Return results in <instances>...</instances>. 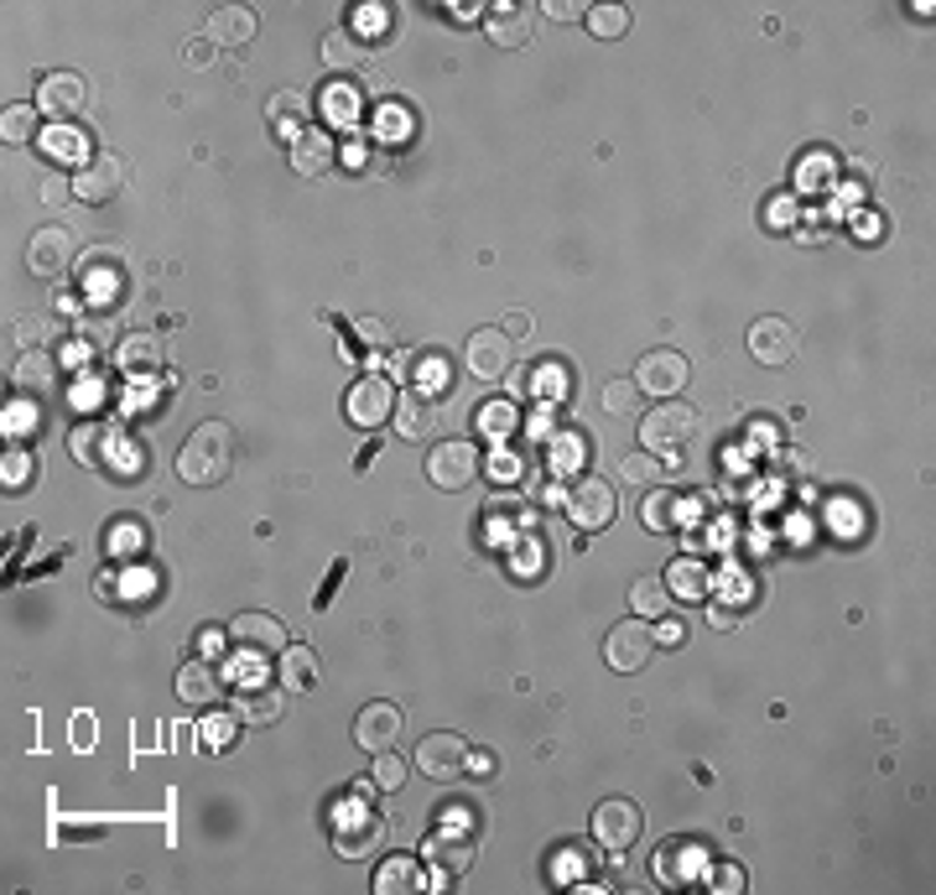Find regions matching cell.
<instances>
[{
    "label": "cell",
    "instance_id": "1",
    "mask_svg": "<svg viewBox=\"0 0 936 895\" xmlns=\"http://www.w3.org/2000/svg\"><path fill=\"white\" fill-rule=\"evenodd\" d=\"M229 469H235V427L229 422H199L178 448V479L199 484V490H214V484L229 479Z\"/></svg>",
    "mask_w": 936,
    "mask_h": 895
},
{
    "label": "cell",
    "instance_id": "2",
    "mask_svg": "<svg viewBox=\"0 0 936 895\" xmlns=\"http://www.w3.org/2000/svg\"><path fill=\"white\" fill-rule=\"evenodd\" d=\"M698 438V406H687V401H666V406H651L645 417H640V448L645 454H677L681 443Z\"/></svg>",
    "mask_w": 936,
    "mask_h": 895
},
{
    "label": "cell",
    "instance_id": "3",
    "mask_svg": "<svg viewBox=\"0 0 936 895\" xmlns=\"http://www.w3.org/2000/svg\"><path fill=\"white\" fill-rule=\"evenodd\" d=\"M427 479L438 490H469L478 479V448L469 438H442L427 448Z\"/></svg>",
    "mask_w": 936,
    "mask_h": 895
},
{
    "label": "cell",
    "instance_id": "4",
    "mask_svg": "<svg viewBox=\"0 0 936 895\" xmlns=\"http://www.w3.org/2000/svg\"><path fill=\"white\" fill-rule=\"evenodd\" d=\"M651 651H656V630H651V619H619L614 630L604 636V661L614 667V672H640L645 661H651Z\"/></svg>",
    "mask_w": 936,
    "mask_h": 895
},
{
    "label": "cell",
    "instance_id": "5",
    "mask_svg": "<svg viewBox=\"0 0 936 895\" xmlns=\"http://www.w3.org/2000/svg\"><path fill=\"white\" fill-rule=\"evenodd\" d=\"M396 385L385 376H359L349 391H343V417L354 427H380L385 417H396Z\"/></svg>",
    "mask_w": 936,
    "mask_h": 895
},
{
    "label": "cell",
    "instance_id": "6",
    "mask_svg": "<svg viewBox=\"0 0 936 895\" xmlns=\"http://www.w3.org/2000/svg\"><path fill=\"white\" fill-rule=\"evenodd\" d=\"M463 365L474 380H505L516 370V344L505 338V328H478L463 344Z\"/></svg>",
    "mask_w": 936,
    "mask_h": 895
},
{
    "label": "cell",
    "instance_id": "7",
    "mask_svg": "<svg viewBox=\"0 0 936 895\" xmlns=\"http://www.w3.org/2000/svg\"><path fill=\"white\" fill-rule=\"evenodd\" d=\"M640 834H645V817H640V807L630 802V796H609V802H598L594 807V838L604 843V849L624 854Z\"/></svg>",
    "mask_w": 936,
    "mask_h": 895
},
{
    "label": "cell",
    "instance_id": "8",
    "mask_svg": "<svg viewBox=\"0 0 936 895\" xmlns=\"http://www.w3.org/2000/svg\"><path fill=\"white\" fill-rule=\"evenodd\" d=\"M120 188H125V161L115 152H94L74 172V199L79 203H110V199H120Z\"/></svg>",
    "mask_w": 936,
    "mask_h": 895
},
{
    "label": "cell",
    "instance_id": "9",
    "mask_svg": "<svg viewBox=\"0 0 936 895\" xmlns=\"http://www.w3.org/2000/svg\"><path fill=\"white\" fill-rule=\"evenodd\" d=\"M37 110L47 120H79L83 110H89V83H83V74H68V68H58V74H47V79L37 83Z\"/></svg>",
    "mask_w": 936,
    "mask_h": 895
},
{
    "label": "cell",
    "instance_id": "10",
    "mask_svg": "<svg viewBox=\"0 0 936 895\" xmlns=\"http://www.w3.org/2000/svg\"><path fill=\"white\" fill-rule=\"evenodd\" d=\"M229 640H235L239 651H250V657H281L292 646L286 640V625L277 615H266V609H250V615L229 619Z\"/></svg>",
    "mask_w": 936,
    "mask_h": 895
},
{
    "label": "cell",
    "instance_id": "11",
    "mask_svg": "<svg viewBox=\"0 0 936 895\" xmlns=\"http://www.w3.org/2000/svg\"><path fill=\"white\" fill-rule=\"evenodd\" d=\"M635 385H640V396L677 401V391L687 385V359H681L677 349H651V355L635 365Z\"/></svg>",
    "mask_w": 936,
    "mask_h": 895
},
{
    "label": "cell",
    "instance_id": "12",
    "mask_svg": "<svg viewBox=\"0 0 936 895\" xmlns=\"http://www.w3.org/2000/svg\"><path fill=\"white\" fill-rule=\"evenodd\" d=\"M614 511H619L614 490H609V484H604V479H598V474L578 479V484L567 490V516L578 521L583 532H604V526L614 521Z\"/></svg>",
    "mask_w": 936,
    "mask_h": 895
},
{
    "label": "cell",
    "instance_id": "13",
    "mask_svg": "<svg viewBox=\"0 0 936 895\" xmlns=\"http://www.w3.org/2000/svg\"><path fill=\"white\" fill-rule=\"evenodd\" d=\"M797 349H801V334H797V323H786V318H759L755 328H749V355L759 359V365H770V370H780V365H791L797 359Z\"/></svg>",
    "mask_w": 936,
    "mask_h": 895
},
{
    "label": "cell",
    "instance_id": "14",
    "mask_svg": "<svg viewBox=\"0 0 936 895\" xmlns=\"http://www.w3.org/2000/svg\"><path fill=\"white\" fill-rule=\"evenodd\" d=\"M417 765L427 781H453L469 771V739L463 735H427L417 745Z\"/></svg>",
    "mask_w": 936,
    "mask_h": 895
},
{
    "label": "cell",
    "instance_id": "15",
    "mask_svg": "<svg viewBox=\"0 0 936 895\" xmlns=\"http://www.w3.org/2000/svg\"><path fill=\"white\" fill-rule=\"evenodd\" d=\"M68 260H74V235L58 230V224H47L37 235L26 239V266H32V277L42 281H58L68 271Z\"/></svg>",
    "mask_w": 936,
    "mask_h": 895
},
{
    "label": "cell",
    "instance_id": "16",
    "mask_svg": "<svg viewBox=\"0 0 936 895\" xmlns=\"http://www.w3.org/2000/svg\"><path fill=\"white\" fill-rule=\"evenodd\" d=\"M401 735V708L396 703H364L354 718V745L359 750H370V756H380V750H391Z\"/></svg>",
    "mask_w": 936,
    "mask_h": 895
},
{
    "label": "cell",
    "instance_id": "17",
    "mask_svg": "<svg viewBox=\"0 0 936 895\" xmlns=\"http://www.w3.org/2000/svg\"><path fill=\"white\" fill-rule=\"evenodd\" d=\"M256 32H260L256 5H214L208 21H203V37L214 42V47H245Z\"/></svg>",
    "mask_w": 936,
    "mask_h": 895
},
{
    "label": "cell",
    "instance_id": "18",
    "mask_svg": "<svg viewBox=\"0 0 936 895\" xmlns=\"http://www.w3.org/2000/svg\"><path fill=\"white\" fill-rule=\"evenodd\" d=\"M396 433L401 438H411V443H421V438H438V427H442V406L427 391H406V396H396Z\"/></svg>",
    "mask_w": 936,
    "mask_h": 895
},
{
    "label": "cell",
    "instance_id": "19",
    "mask_svg": "<svg viewBox=\"0 0 936 895\" xmlns=\"http://www.w3.org/2000/svg\"><path fill=\"white\" fill-rule=\"evenodd\" d=\"M178 697L188 703V708H214V703L224 697V672L203 657L182 661L178 667Z\"/></svg>",
    "mask_w": 936,
    "mask_h": 895
},
{
    "label": "cell",
    "instance_id": "20",
    "mask_svg": "<svg viewBox=\"0 0 936 895\" xmlns=\"http://www.w3.org/2000/svg\"><path fill=\"white\" fill-rule=\"evenodd\" d=\"M79 277H83V298L115 302L120 298V281H125V266H120L115 250H89V256H83V266H79Z\"/></svg>",
    "mask_w": 936,
    "mask_h": 895
},
{
    "label": "cell",
    "instance_id": "21",
    "mask_svg": "<svg viewBox=\"0 0 936 895\" xmlns=\"http://www.w3.org/2000/svg\"><path fill=\"white\" fill-rule=\"evenodd\" d=\"M115 365H120V376H157L161 365H167V349H161V338L157 334H125L115 344Z\"/></svg>",
    "mask_w": 936,
    "mask_h": 895
},
{
    "label": "cell",
    "instance_id": "22",
    "mask_svg": "<svg viewBox=\"0 0 936 895\" xmlns=\"http://www.w3.org/2000/svg\"><path fill=\"white\" fill-rule=\"evenodd\" d=\"M380 838H385V817L364 813V807H354V823H339V834H334V849H339L343 859H370L380 849Z\"/></svg>",
    "mask_w": 936,
    "mask_h": 895
},
{
    "label": "cell",
    "instance_id": "23",
    "mask_svg": "<svg viewBox=\"0 0 936 895\" xmlns=\"http://www.w3.org/2000/svg\"><path fill=\"white\" fill-rule=\"evenodd\" d=\"M531 26H537V11L531 5H489V21L484 32L495 47H526L531 42Z\"/></svg>",
    "mask_w": 936,
    "mask_h": 895
},
{
    "label": "cell",
    "instance_id": "24",
    "mask_svg": "<svg viewBox=\"0 0 936 895\" xmlns=\"http://www.w3.org/2000/svg\"><path fill=\"white\" fill-rule=\"evenodd\" d=\"M427 864L442 870V875H463L474 864V838L459 834V828H442V834L427 838Z\"/></svg>",
    "mask_w": 936,
    "mask_h": 895
},
{
    "label": "cell",
    "instance_id": "25",
    "mask_svg": "<svg viewBox=\"0 0 936 895\" xmlns=\"http://www.w3.org/2000/svg\"><path fill=\"white\" fill-rule=\"evenodd\" d=\"M334 167V141L323 136V131H313V125H302L297 141H292V172H302V178H323Z\"/></svg>",
    "mask_w": 936,
    "mask_h": 895
},
{
    "label": "cell",
    "instance_id": "26",
    "mask_svg": "<svg viewBox=\"0 0 936 895\" xmlns=\"http://www.w3.org/2000/svg\"><path fill=\"white\" fill-rule=\"evenodd\" d=\"M421 891V864L406 854H391L375 870V895H411Z\"/></svg>",
    "mask_w": 936,
    "mask_h": 895
},
{
    "label": "cell",
    "instance_id": "27",
    "mask_svg": "<svg viewBox=\"0 0 936 895\" xmlns=\"http://www.w3.org/2000/svg\"><path fill=\"white\" fill-rule=\"evenodd\" d=\"M281 708H286V697H281V687H245V693L235 697L239 724H277Z\"/></svg>",
    "mask_w": 936,
    "mask_h": 895
},
{
    "label": "cell",
    "instance_id": "28",
    "mask_svg": "<svg viewBox=\"0 0 936 895\" xmlns=\"http://www.w3.org/2000/svg\"><path fill=\"white\" fill-rule=\"evenodd\" d=\"M666 609H672V589H666V578L645 573V578L630 583V615L656 619V615H666Z\"/></svg>",
    "mask_w": 936,
    "mask_h": 895
},
{
    "label": "cell",
    "instance_id": "29",
    "mask_svg": "<svg viewBox=\"0 0 936 895\" xmlns=\"http://www.w3.org/2000/svg\"><path fill=\"white\" fill-rule=\"evenodd\" d=\"M318 682V657H313V646H286L281 651V687L286 693H307Z\"/></svg>",
    "mask_w": 936,
    "mask_h": 895
},
{
    "label": "cell",
    "instance_id": "30",
    "mask_svg": "<svg viewBox=\"0 0 936 895\" xmlns=\"http://www.w3.org/2000/svg\"><path fill=\"white\" fill-rule=\"evenodd\" d=\"M323 63L334 68V74H349V68H359V58H364V42H359V32H349V26H339V32H328L323 37Z\"/></svg>",
    "mask_w": 936,
    "mask_h": 895
},
{
    "label": "cell",
    "instance_id": "31",
    "mask_svg": "<svg viewBox=\"0 0 936 895\" xmlns=\"http://www.w3.org/2000/svg\"><path fill=\"white\" fill-rule=\"evenodd\" d=\"M11 380H16V391H53L58 365H53V355H42V349H26L21 365L11 370Z\"/></svg>",
    "mask_w": 936,
    "mask_h": 895
},
{
    "label": "cell",
    "instance_id": "32",
    "mask_svg": "<svg viewBox=\"0 0 936 895\" xmlns=\"http://www.w3.org/2000/svg\"><path fill=\"white\" fill-rule=\"evenodd\" d=\"M619 479L630 484V490H656L661 479H666V463H661L656 454H645V448H635V454L619 458Z\"/></svg>",
    "mask_w": 936,
    "mask_h": 895
},
{
    "label": "cell",
    "instance_id": "33",
    "mask_svg": "<svg viewBox=\"0 0 936 895\" xmlns=\"http://www.w3.org/2000/svg\"><path fill=\"white\" fill-rule=\"evenodd\" d=\"M677 490H651L645 495V505H640V521H645V532H656V537H666V532H677Z\"/></svg>",
    "mask_w": 936,
    "mask_h": 895
},
{
    "label": "cell",
    "instance_id": "34",
    "mask_svg": "<svg viewBox=\"0 0 936 895\" xmlns=\"http://www.w3.org/2000/svg\"><path fill=\"white\" fill-rule=\"evenodd\" d=\"M708 583H713V573H708L698 558H677L672 568H666V589L681 594V598H702L708 594Z\"/></svg>",
    "mask_w": 936,
    "mask_h": 895
},
{
    "label": "cell",
    "instance_id": "35",
    "mask_svg": "<svg viewBox=\"0 0 936 895\" xmlns=\"http://www.w3.org/2000/svg\"><path fill=\"white\" fill-rule=\"evenodd\" d=\"M307 110H313V104H307V94H302V89H277V94L266 100V115H271V125H277V131H292V125H297Z\"/></svg>",
    "mask_w": 936,
    "mask_h": 895
},
{
    "label": "cell",
    "instance_id": "36",
    "mask_svg": "<svg viewBox=\"0 0 936 895\" xmlns=\"http://www.w3.org/2000/svg\"><path fill=\"white\" fill-rule=\"evenodd\" d=\"M68 443H74V458H79V463H104V454H110L104 443H115V433H110L104 422H94V427L83 422V427H74V438Z\"/></svg>",
    "mask_w": 936,
    "mask_h": 895
},
{
    "label": "cell",
    "instance_id": "37",
    "mask_svg": "<svg viewBox=\"0 0 936 895\" xmlns=\"http://www.w3.org/2000/svg\"><path fill=\"white\" fill-rule=\"evenodd\" d=\"M37 104H5V115H0V141L5 146H21V141H32L37 131Z\"/></svg>",
    "mask_w": 936,
    "mask_h": 895
},
{
    "label": "cell",
    "instance_id": "38",
    "mask_svg": "<svg viewBox=\"0 0 936 895\" xmlns=\"http://www.w3.org/2000/svg\"><path fill=\"white\" fill-rule=\"evenodd\" d=\"M583 16H588V32L604 37V42H614V37L630 32V11H624V5H588Z\"/></svg>",
    "mask_w": 936,
    "mask_h": 895
},
{
    "label": "cell",
    "instance_id": "39",
    "mask_svg": "<svg viewBox=\"0 0 936 895\" xmlns=\"http://www.w3.org/2000/svg\"><path fill=\"white\" fill-rule=\"evenodd\" d=\"M598 401H604V412H609V417H635L640 385H635V380H604Z\"/></svg>",
    "mask_w": 936,
    "mask_h": 895
},
{
    "label": "cell",
    "instance_id": "40",
    "mask_svg": "<svg viewBox=\"0 0 936 895\" xmlns=\"http://www.w3.org/2000/svg\"><path fill=\"white\" fill-rule=\"evenodd\" d=\"M370 781H375L380 792H401V786H406V760H401L396 750H380L375 765H370Z\"/></svg>",
    "mask_w": 936,
    "mask_h": 895
},
{
    "label": "cell",
    "instance_id": "41",
    "mask_svg": "<svg viewBox=\"0 0 936 895\" xmlns=\"http://www.w3.org/2000/svg\"><path fill=\"white\" fill-rule=\"evenodd\" d=\"M32 474H37V463H32V454H26V448H11V454L0 458V479H5V490H26V484H32Z\"/></svg>",
    "mask_w": 936,
    "mask_h": 895
},
{
    "label": "cell",
    "instance_id": "42",
    "mask_svg": "<svg viewBox=\"0 0 936 895\" xmlns=\"http://www.w3.org/2000/svg\"><path fill=\"white\" fill-rule=\"evenodd\" d=\"M744 885H749V880H744V864H738V859H718L713 870H708V891L713 895H738Z\"/></svg>",
    "mask_w": 936,
    "mask_h": 895
},
{
    "label": "cell",
    "instance_id": "43",
    "mask_svg": "<svg viewBox=\"0 0 936 895\" xmlns=\"http://www.w3.org/2000/svg\"><path fill=\"white\" fill-rule=\"evenodd\" d=\"M323 110H328L334 125H354L359 120V94L354 89H328V94H323Z\"/></svg>",
    "mask_w": 936,
    "mask_h": 895
},
{
    "label": "cell",
    "instance_id": "44",
    "mask_svg": "<svg viewBox=\"0 0 936 895\" xmlns=\"http://www.w3.org/2000/svg\"><path fill=\"white\" fill-rule=\"evenodd\" d=\"M239 735V714H219V718H203V745L208 750H229Z\"/></svg>",
    "mask_w": 936,
    "mask_h": 895
},
{
    "label": "cell",
    "instance_id": "45",
    "mask_svg": "<svg viewBox=\"0 0 936 895\" xmlns=\"http://www.w3.org/2000/svg\"><path fill=\"white\" fill-rule=\"evenodd\" d=\"M47 334H53V323L42 318V313H21V318H16V344H21V349H37Z\"/></svg>",
    "mask_w": 936,
    "mask_h": 895
},
{
    "label": "cell",
    "instance_id": "46",
    "mask_svg": "<svg viewBox=\"0 0 936 895\" xmlns=\"http://www.w3.org/2000/svg\"><path fill=\"white\" fill-rule=\"evenodd\" d=\"M681 880H687V864H681V854L666 843V849L656 854V885H681Z\"/></svg>",
    "mask_w": 936,
    "mask_h": 895
},
{
    "label": "cell",
    "instance_id": "47",
    "mask_svg": "<svg viewBox=\"0 0 936 895\" xmlns=\"http://www.w3.org/2000/svg\"><path fill=\"white\" fill-rule=\"evenodd\" d=\"M42 203H47V209H58V203H74V178H58V172H47V178H42Z\"/></svg>",
    "mask_w": 936,
    "mask_h": 895
},
{
    "label": "cell",
    "instance_id": "48",
    "mask_svg": "<svg viewBox=\"0 0 936 895\" xmlns=\"http://www.w3.org/2000/svg\"><path fill=\"white\" fill-rule=\"evenodd\" d=\"M375 131H380V141H385V131H406V110H401V104H380L375 110Z\"/></svg>",
    "mask_w": 936,
    "mask_h": 895
},
{
    "label": "cell",
    "instance_id": "49",
    "mask_svg": "<svg viewBox=\"0 0 936 895\" xmlns=\"http://www.w3.org/2000/svg\"><path fill=\"white\" fill-rule=\"evenodd\" d=\"M359 338H364V344H385V349H391V323H380V318H359Z\"/></svg>",
    "mask_w": 936,
    "mask_h": 895
},
{
    "label": "cell",
    "instance_id": "50",
    "mask_svg": "<svg viewBox=\"0 0 936 895\" xmlns=\"http://www.w3.org/2000/svg\"><path fill=\"white\" fill-rule=\"evenodd\" d=\"M489 406H495V412L484 417V427H489V433H505V427L516 422V412H510V401H489Z\"/></svg>",
    "mask_w": 936,
    "mask_h": 895
},
{
    "label": "cell",
    "instance_id": "51",
    "mask_svg": "<svg viewBox=\"0 0 936 895\" xmlns=\"http://www.w3.org/2000/svg\"><path fill=\"white\" fill-rule=\"evenodd\" d=\"M79 338H89V344H104V338H110V323H104V318H83L79 323Z\"/></svg>",
    "mask_w": 936,
    "mask_h": 895
},
{
    "label": "cell",
    "instance_id": "52",
    "mask_svg": "<svg viewBox=\"0 0 936 895\" xmlns=\"http://www.w3.org/2000/svg\"><path fill=\"white\" fill-rule=\"evenodd\" d=\"M708 625H713V630H734L738 615L729 609V604H713V609H708Z\"/></svg>",
    "mask_w": 936,
    "mask_h": 895
},
{
    "label": "cell",
    "instance_id": "53",
    "mask_svg": "<svg viewBox=\"0 0 936 895\" xmlns=\"http://www.w3.org/2000/svg\"><path fill=\"white\" fill-rule=\"evenodd\" d=\"M546 16H552V21H573V16H583V5H578V0H552V5H546Z\"/></svg>",
    "mask_w": 936,
    "mask_h": 895
},
{
    "label": "cell",
    "instance_id": "54",
    "mask_svg": "<svg viewBox=\"0 0 936 895\" xmlns=\"http://www.w3.org/2000/svg\"><path fill=\"white\" fill-rule=\"evenodd\" d=\"M182 58L193 63V68H203V63L214 58V42H208V37H203V42H188V53H182Z\"/></svg>",
    "mask_w": 936,
    "mask_h": 895
},
{
    "label": "cell",
    "instance_id": "55",
    "mask_svg": "<svg viewBox=\"0 0 936 895\" xmlns=\"http://www.w3.org/2000/svg\"><path fill=\"white\" fill-rule=\"evenodd\" d=\"M526 334H531V318H526V313H510V318H505V338L516 344V338H526Z\"/></svg>",
    "mask_w": 936,
    "mask_h": 895
},
{
    "label": "cell",
    "instance_id": "56",
    "mask_svg": "<svg viewBox=\"0 0 936 895\" xmlns=\"http://www.w3.org/2000/svg\"><path fill=\"white\" fill-rule=\"evenodd\" d=\"M469 771L489 776V771H495V756H489V750H469Z\"/></svg>",
    "mask_w": 936,
    "mask_h": 895
},
{
    "label": "cell",
    "instance_id": "57",
    "mask_svg": "<svg viewBox=\"0 0 936 895\" xmlns=\"http://www.w3.org/2000/svg\"><path fill=\"white\" fill-rule=\"evenodd\" d=\"M656 640H672V646H681V640H687V630H681V619H672V625H661Z\"/></svg>",
    "mask_w": 936,
    "mask_h": 895
}]
</instances>
